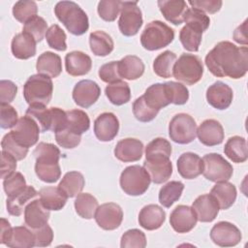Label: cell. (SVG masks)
<instances>
[{
    "instance_id": "cell-1",
    "label": "cell",
    "mask_w": 248,
    "mask_h": 248,
    "mask_svg": "<svg viewBox=\"0 0 248 248\" xmlns=\"http://www.w3.org/2000/svg\"><path fill=\"white\" fill-rule=\"evenodd\" d=\"M209 72L218 78H240L248 70L247 46H236L229 41L218 43L205 56Z\"/></svg>"
},
{
    "instance_id": "cell-2",
    "label": "cell",
    "mask_w": 248,
    "mask_h": 248,
    "mask_svg": "<svg viewBox=\"0 0 248 248\" xmlns=\"http://www.w3.org/2000/svg\"><path fill=\"white\" fill-rule=\"evenodd\" d=\"M33 155L36 159L35 172L39 179L46 183H54L61 176L59 166L60 150L52 143L40 142Z\"/></svg>"
},
{
    "instance_id": "cell-3",
    "label": "cell",
    "mask_w": 248,
    "mask_h": 248,
    "mask_svg": "<svg viewBox=\"0 0 248 248\" xmlns=\"http://www.w3.org/2000/svg\"><path fill=\"white\" fill-rule=\"evenodd\" d=\"M54 14L67 30L76 36L84 34L89 28L85 12L73 1H60L54 7Z\"/></svg>"
},
{
    "instance_id": "cell-4",
    "label": "cell",
    "mask_w": 248,
    "mask_h": 248,
    "mask_svg": "<svg viewBox=\"0 0 248 248\" xmlns=\"http://www.w3.org/2000/svg\"><path fill=\"white\" fill-rule=\"evenodd\" d=\"M26 115L32 117L39 125L41 132L52 131L54 133L64 129L67 124V113L60 108L32 105L26 110Z\"/></svg>"
},
{
    "instance_id": "cell-5",
    "label": "cell",
    "mask_w": 248,
    "mask_h": 248,
    "mask_svg": "<svg viewBox=\"0 0 248 248\" xmlns=\"http://www.w3.org/2000/svg\"><path fill=\"white\" fill-rule=\"evenodd\" d=\"M53 83L49 77L33 75L29 77L23 85V97L29 106H46L51 100Z\"/></svg>"
},
{
    "instance_id": "cell-6",
    "label": "cell",
    "mask_w": 248,
    "mask_h": 248,
    "mask_svg": "<svg viewBox=\"0 0 248 248\" xmlns=\"http://www.w3.org/2000/svg\"><path fill=\"white\" fill-rule=\"evenodd\" d=\"M174 39V31L160 20H153L145 26L140 35V44L147 50H157L169 46Z\"/></svg>"
},
{
    "instance_id": "cell-7",
    "label": "cell",
    "mask_w": 248,
    "mask_h": 248,
    "mask_svg": "<svg viewBox=\"0 0 248 248\" xmlns=\"http://www.w3.org/2000/svg\"><path fill=\"white\" fill-rule=\"evenodd\" d=\"M151 182L147 170L139 165L129 166L120 174V187L129 196H140L144 194Z\"/></svg>"
},
{
    "instance_id": "cell-8",
    "label": "cell",
    "mask_w": 248,
    "mask_h": 248,
    "mask_svg": "<svg viewBox=\"0 0 248 248\" xmlns=\"http://www.w3.org/2000/svg\"><path fill=\"white\" fill-rule=\"evenodd\" d=\"M202 74V61L197 55L189 53H182L175 61L172 69L174 78L187 85H193L200 81Z\"/></svg>"
},
{
    "instance_id": "cell-9",
    "label": "cell",
    "mask_w": 248,
    "mask_h": 248,
    "mask_svg": "<svg viewBox=\"0 0 248 248\" xmlns=\"http://www.w3.org/2000/svg\"><path fill=\"white\" fill-rule=\"evenodd\" d=\"M203 176L212 182L228 181L233 173L232 166L218 153H209L202 157Z\"/></svg>"
},
{
    "instance_id": "cell-10",
    "label": "cell",
    "mask_w": 248,
    "mask_h": 248,
    "mask_svg": "<svg viewBox=\"0 0 248 248\" xmlns=\"http://www.w3.org/2000/svg\"><path fill=\"white\" fill-rule=\"evenodd\" d=\"M169 136L171 140L179 144L192 142L197 136L195 119L187 113L175 114L169 124Z\"/></svg>"
},
{
    "instance_id": "cell-11",
    "label": "cell",
    "mask_w": 248,
    "mask_h": 248,
    "mask_svg": "<svg viewBox=\"0 0 248 248\" xmlns=\"http://www.w3.org/2000/svg\"><path fill=\"white\" fill-rule=\"evenodd\" d=\"M142 14L138 2H121L118 27L126 37L135 36L142 25Z\"/></svg>"
},
{
    "instance_id": "cell-12",
    "label": "cell",
    "mask_w": 248,
    "mask_h": 248,
    "mask_svg": "<svg viewBox=\"0 0 248 248\" xmlns=\"http://www.w3.org/2000/svg\"><path fill=\"white\" fill-rule=\"evenodd\" d=\"M143 168L147 170L151 181L155 184L166 182L172 173V165L170 160V156L165 154L145 156Z\"/></svg>"
},
{
    "instance_id": "cell-13",
    "label": "cell",
    "mask_w": 248,
    "mask_h": 248,
    "mask_svg": "<svg viewBox=\"0 0 248 248\" xmlns=\"http://www.w3.org/2000/svg\"><path fill=\"white\" fill-rule=\"evenodd\" d=\"M41 130L38 123L30 116L25 115L18 119L11 131L14 139L24 147H31L37 143Z\"/></svg>"
},
{
    "instance_id": "cell-14",
    "label": "cell",
    "mask_w": 248,
    "mask_h": 248,
    "mask_svg": "<svg viewBox=\"0 0 248 248\" xmlns=\"http://www.w3.org/2000/svg\"><path fill=\"white\" fill-rule=\"evenodd\" d=\"M210 238L218 246L232 247L240 242L242 234L239 229L232 223L221 221L212 227Z\"/></svg>"
},
{
    "instance_id": "cell-15",
    "label": "cell",
    "mask_w": 248,
    "mask_h": 248,
    "mask_svg": "<svg viewBox=\"0 0 248 248\" xmlns=\"http://www.w3.org/2000/svg\"><path fill=\"white\" fill-rule=\"evenodd\" d=\"M94 218L101 229L113 231L121 225L123 220V211L117 203L107 202L98 206Z\"/></svg>"
},
{
    "instance_id": "cell-16",
    "label": "cell",
    "mask_w": 248,
    "mask_h": 248,
    "mask_svg": "<svg viewBox=\"0 0 248 248\" xmlns=\"http://www.w3.org/2000/svg\"><path fill=\"white\" fill-rule=\"evenodd\" d=\"M100 95V86L97 82L90 79L78 81L73 89V100L78 106L84 108H87L95 104Z\"/></svg>"
},
{
    "instance_id": "cell-17",
    "label": "cell",
    "mask_w": 248,
    "mask_h": 248,
    "mask_svg": "<svg viewBox=\"0 0 248 248\" xmlns=\"http://www.w3.org/2000/svg\"><path fill=\"white\" fill-rule=\"evenodd\" d=\"M198 221L193 207L188 205H177L170 213V224L171 228L179 233L189 232L194 229Z\"/></svg>"
},
{
    "instance_id": "cell-18",
    "label": "cell",
    "mask_w": 248,
    "mask_h": 248,
    "mask_svg": "<svg viewBox=\"0 0 248 248\" xmlns=\"http://www.w3.org/2000/svg\"><path fill=\"white\" fill-rule=\"evenodd\" d=\"M119 121L112 112H104L94 121V134L101 141H110L118 134Z\"/></svg>"
},
{
    "instance_id": "cell-19",
    "label": "cell",
    "mask_w": 248,
    "mask_h": 248,
    "mask_svg": "<svg viewBox=\"0 0 248 248\" xmlns=\"http://www.w3.org/2000/svg\"><path fill=\"white\" fill-rule=\"evenodd\" d=\"M232 89L222 81H216L206 90L207 103L216 109H226L232 104Z\"/></svg>"
},
{
    "instance_id": "cell-20",
    "label": "cell",
    "mask_w": 248,
    "mask_h": 248,
    "mask_svg": "<svg viewBox=\"0 0 248 248\" xmlns=\"http://www.w3.org/2000/svg\"><path fill=\"white\" fill-rule=\"evenodd\" d=\"M197 218L200 222H212L218 215L220 207L216 199L211 194H204L199 196L192 204Z\"/></svg>"
},
{
    "instance_id": "cell-21",
    "label": "cell",
    "mask_w": 248,
    "mask_h": 248,
    "mask_svg": "<svg viewBox=\"0 0 248 248\" xmlns=\"http://www.w3.org/2000/svg\"><path fill=\"white\" fill-rule=\"evenodd\" d=\"M143 153V143L134 138L119 140L114 148V156L121 162L129 163L139 161Z\"/></svg>"
},
{
    "instance_id": "cell-22",
    "label": "cell",
    "mask_w": 248,
    "mask_h": 248,
    "mask_svg": "<svg viewBox=\"0 0 248 248\" xmlns=\"http://www.w3.org/2000/svg\"><path fill=\"white\" fill-rule=\"evenodd\" d=\"M200 141L206 146H214L222 143L224 129L221 123L215 119H206L197 129Z\"/></svg>"
},
{
    "instance_id": "cell-23",
    "label": "cell",
    "mask_w": 248,
    "mask_h": 248,
    "mask_svg": "<svg viewBox=\"0 0 248 248\" xmlns=\"http://www.w3.org/2000/svg\"><path fill=\"white\" fill-rule=\"evenodd\" d=\"M50 213L42 203L41 200H34L26 204L24 208L25 225L32 230L39 229L47 224Z\"/></svg>"
},
{
    "instance_id": "cell-24",
    "label": "cell",
    "mask_w": 248,
    "mask_h": 248,
    "mask_svg": "<svg viewBox=\"0 0 248 248\" xmlns=\"http://www.w3.org/2000/svg\"><path fill=\"white\" fill-rule=\"evenodd\" d=\"M92 67V60L86 53L74 50L65 56V68L69 75L79 77L88 74Z\"/></svg>"
},
{
    "instance_id": "cell-25",
    "label": "cell",
    "mask_w": 248,
    "mask_h": 248,
    "mask_svg": "<svg viewBox=\"0 0 248 248\" xmlns=\"http://www.w3.org/2000/svg\"><path fill=\"white\" fill-rule=\"evenodd\" d=\"M177 170L185 179L197 178L202 171L201 157L193 152L182 153L177 159Z\"/></svg>"
},
{
    "instance_id": "cell-26",
    "label": "cell",
    "mask_w": 248,
    "mask_h": 248,
    "mask_svg": "<svg viewBox=\"0 0 248 248\" xmlns=\"http://www.w3.org/2000/svg\"><path fill=\"white\" fill-rule=\"evenodd\" d=\"M165 220L166 212L157 204H147L143 206L139 214L140 225L147 231H154L161 228Z\"/></svg>"
},
{
    "instance_id": "cell-27",
    "label": "cell",
    "mask_w": 248,
    "mask_h": 248,
    "mask_svg": "<svg viewBox=\"0 0 248 248\" xmlns=\"http://www.w3.org/2000/svg\"><path fill=\"white\" fill-rule=\"evenodd\" d=\"M36 41L29 34L18 33L12 40V53L17 59H29L36 54Z\"/></svg>"
},
{
    "instance_id": "cell-28",
    "label": "cell",
    "mask_w": 248,
    "mask_h": 248,
    "mask_svg": "<svg viewBox=\"0 0 248 248\" xmlns=\"http://www.w3.org/2000/svg\"><path fill=\"white\" fill-rule=\"evenodd\" d=\"M158 7L164 17L174 25L184 21V15L188 9L187 3L183 0H160Z\"/></svg>"
},
{
    "instance_id": "cell-29",
    "label": "cell",
    "mask_w": 248,
    "mask_h": 248,
    "mask_svg": "<svg viewBox=\"0 0 248 248\" xmlns=\"http://www.w3.org/2000/svg\"><path fill=\"white\" fill-rule=\"evenodd\" d=\"M36 70L40 75L47 76L50 78H57L62 72L61 57L54 52L46 51L38 57Z\"/></svg>"
},
{
    "instance_id": "cell-30",
    "label": "cell",
    "mask_w": 248,
    "mask_h": 248,
    "mask_svg": "<svg viewBox=\"0 0 248 248\" xmlns=\"http://www.w3.org/2000/svg\"><path fill=\"white\" fill-rule=\"evenodd\" d=\"M38 195L39 192H37L33 186H26L20 192L8 197L6 202L8 212L13 216L21 215L28 202Z\"/></svg>"
},
{
    "instance_id": "cell-31",
    "label": "cell",
    "mask_w": 248,
    "mask_h": 248,
    "mask_svg": "<svg viewBox=\"0 0 248 248\" xmlns=\"http://www.w3.org/2000/svg\"><path fill=\"white\" fill-rule=\"evenodd\" d=\"M142 97L145 103L157 111L170 104L165 83H155L150 85L145 90Z\"/></svg>"
},
{
    "instance_id": "cell-32",
    "label": "cell",
    "mask_w": 248,
    "mask_h": 248,
    "mask_svg": "<svg viewBox=\"0 0 248 248\" xmlns=\"http://www.w3.org/2000/svg\"><path fill=\"white\" fill-rule=\"evenodd\" d=\"M210 194L216 199L220 209L230 208L236 200V188L228 181L217 182L211 189Z\"/></svg>"
},
{
    "instance_id": "cell-33",
    "label": "cell",
    "mask_w": 248,
    "mask_h": 248,
    "mask_svg": "<svg viewBox=\"0 0 248 248\" xmlns=\"http://www.w3.org/2000/svg\"><path fill=\"white\" fill-rule=\"evenodd\" d=\"M119 74L121 78L135 80L140 78L144 73L142 60L136 55H127L118 61Z\"/></svg>"
},
{
    "instance_id": "cell-34",
    "label": "cell",
    "mask_w": 248,
    "mask_h": 248,
    "mask_svg": "<svg viewBox=\"0 0 248 248\" xmlns=\"http://www.w3.org/2000/svg\"><path fill=\"white\" fill-rule=\"evenodd\" d=\"M39 196L44 206L48 210L62 209L68 200V197L59 189V187H45L39 191Z\"/></svg>"
},
{
    "instance_id": "cell-35",
    "label": "cell",
    "mask_w": 248,
    "mask_h": 248,
    "mask_svg": "<svg viewBox=\"0 0 248 248\" xmlns=\"http://www.w3.org/2000/svg\"><path fill=\"white\" fill-rule=\"evenodd\" d=\"M225 155L233 163H243L248 158L247 141L243 137H231L224 147Z\"/></svg>"
},
{
    "instance_id": "cell-36",
    "label": "cell",
    "mask_w": 248,
    "mask_h": 248,
    "mask_svg": "<svg viewBox=\"0 0 248 248\" xmlns=\"http://www.w3.org/2000/svg\"><path fill=\"white\" fill-rule=\"evenodd\" d=\"M90 49L96 56H107L114 47L111 37L105 31L97 30L89 35Z\"/></svg>"
},
{
    "instance_id": "cell-37",
    "label": "cell",
    "mask_w": 248,
    "mask_h": 248,
    "mask_svg": "<svg viewBox=\"0 0 248 248\" xmlns=\"http://www.w3.org/2000/svg\"><path fill=\"white\" fill-rule=\"evenodd\" d=\"M84 184L85 180L80 172L69 171L65 173L58 187L68 198H74L82 191Z\"/></svg>"
},
{
    "instance_id": "cell-38",
    "label": "cell",
    "mask_w": 248,
    "mask_h": 248,
    "mask_svg": "<svg viewBox=\"0 0 248 248\" xmlns=\"http://www.w3.org/2000/svg\"><path fill=\"white\" fill-rule=\"evenodd\" d=\"M108 101L115 106H122L131 99V90L129 84L123 80L108 83L105 89Z\"/></svg>"
},
{
    "instance_id": "cell-39",
    "label": "cell",
    "mask_w": 248,
    "mask_h": 248,
    "mask_svg": "<svg viewBox=\"0 0 248 248\" xmlns=\"http://www.w3.org/2000/svg\"><path fill=\"white\" fill-rule=\"evenodd\" d=\"M8 247L13 248H31L35 246V236L33 231H30L24 226L13 228L11 236L7 243Z\"/></svg>"
},
{
    "instance_id": "cell-40",
    "label": "cell",
    "mask_w": 248,
    "mask_h": 248,
    "mask_svg": "<svg viewBox=\"0 0 248 248\" xmlns=\"http://www.w3.org/2000/svg\"><path fill=\"white\" fill-rule=\"evenodd\" d=\"M74 205L78 215L88 220L94 218L95 212L99 206L97 199L89 193H79L75 200Z\"/></svg>"
},
{
    "instance_id": "cell-41",
    "label": "cell",
    "mask_w": 248,
    "mask_h": 248,
    "mask_svg": "<svg viewBox=\"0 0 248 248\" xmlns=\"http://www.w3.org/2000/svg\"><path fill=\"white\" fill-rule=\"evenodd\" d=\"M67 124L66 128L71 132L81 136L88 131L90 127V119L87 113L81 109L67 110Z\"/></svg>"
},
{
    "instance_id": "cell-42",
    "label": "cell",
    "mask_w": 248,
    "mask_h": 248,
    "mask_svg": "<svg viewBox=\"0 0 248 248\" xmlns=\"http://www.w3.org/2000/svg\"><path fill=\"white\" fill-rule=\"evenodd\" d=\"M184 184L180 181H170L159 191V202L164 207H170L181 197Z\"/></svg>"
},
{
    "instance_id": "cell-43",
    "label": "cell",
    "mask_w": 248,
    "mask_h": 248,
    "mask_svg": "<svg viewBox=\"0 0 248 248\" xmlns=\"http://www.w3.org/2000/svg\"><path fill=\"white\" fill-rule=\"evenodd\" d=\"M175 61V53L170 50H166L155 58L153 62V71L158 77L169 78L172 76V69Z\"/></svg>"
},
{
    "instance_id": "cell-44",
    "label": "cell",
    "mask_w": 248,
    "mask_h": 248,
    "mask_svg": "<svg viewBox=\"0 0 248 248\" xmlns=\"http://www.w3.org/2000/svg\"><path fill=\"white\" fill-rule=\"evenodd\" d=\"M202 31L199 28L186 24L179 33V40L183 47L188 51H198L202 43Z\"/></svg>"
},
{
    "instance_id": "cell-45",
    "label": "cell",
    "mask_w": 248,
    "mask_h": 248,
    "mask_svg": "<svg viewBox=\"0 0 248 248\" xmlns=\"http://www.w3.org/2000/svg\"><path fill=\"white\" fill-rule=\"evenodd\" d=\"M37 12H38V7L34 1H29V0L17 1L15 3L13 7L14 17L21 23H26L30 18L36 16Z\"/></svg>"
},
{
    "instance_id": "cell-46",
    "label": "cell",
    "mask_w": 248,
    "mask_h": 248,
    "mask_svg": "<svg viewBox=\"0 0 248 248\" xmlns=\"http://www.w3.org/2000/svg\"><path fill=\"white\" fill-rule=\"evenodd\" d=\"M46 31L47 23L43 17L39 16H33L26 23H24L22 30V32L29 34L36 41V43L41 42L44 37H46Z\"/></svg>"
},
{
    "instance_id": "cell-47",
    "label": "cell",
    "mask_w": 248,
    "mask_h": 248,
    "mask_svg": "<svg viewBox=\"0 0 248 248\" xmlns=\"http://www.w3.org/2000/svg\"><path fill=\"white\" fill-rule=\"evenodd\" d=\"M184 21L186 24L194 26L204 32L210 24V18L206 14L196 8H188L184 15Z\"/></svg>"
},
{
    "instance_id": "cell-48",
    "label": "cell",
    "mask_w": 248,
    "mask_h": 248,
    "mask_svg": "<svg viewBox=\"0 0 248 248\" xmlns=\"http://www.w3.org/2000/svg\"><path fill=\"white\" fill-rule=\"evenodd\" d=\"M66 34L64 30L57 24L51 25L46 34V40L47 45L56 50L64 51L67 48Z\"/></svg>"
},
{
    "instance_id": "cell-49",
    "label": "cell",
    "mask_w": 248,
    "mask_h": 248,
    "mask_svg": "<svg viewBox=\"0 0 248 248\" xmlns=\"http://www.w3.org/2000/svg\"><path fill=\"white\" fill-rule=\"evenodd\" d=\"M165 85L170 100V104L179 106L187 103L189 99V90L184 84L175 81H168L165 82Z\"/></svg>"
},
{
    "instance_id": "cell-50",
    "label": "cell",
    "mask_w": 248,
    "mask_h": 248,
    "mask_svg": "<svg viewBox=\"0 0 248 248\" xmlns=\"http://www.w3.org/2000/svg\"><path fill=\"white\" fill-rule=\"evenodd\" d=\"M121 248H144L146 237L144 232L139 229H131L123 233L120 241Z\"/></svg>"
},
{
    "instance_id": "cell-51",
    "label": "cell",
    "mask_w": 248,
    "mask_h": 248,
    "mask_svg": "<svg viewBox=\"0 0 248 248\" xmlns=\"http://www.w3.org/2000/svg\"><path fill=\"white\" fill-rule=\"evenodd\" d=\"M121 2L118 0H102L98 3V14L105 21H114L121 10Z\"/></svg>"
},
{
    "instance_id": "cell-52",
    "label": "cell",
    "mask_w": 248,
    "mask_h": 248,
    "mask_svg": "<svg viewBox=\"0 0 248 248\" xmlns=\"http://www.w3.org/2000/svg\"><path fill=\"white\" fill-rule=\"evenodd\" d=\"M2 150L13 155L17 161L22 160L28 153V148L20 145L13 137L12 133H8L4 136L1 141Z\"/></svg>"
},
{
    "instance_id": "cell-53",
    "label": "cell",
    "mask_w": 248,
    "mask_h": 248,
    "mask_svg": "<svg viewBox=\"0 0 248 248\" xmlns=\"http://www.w3.org/2000/svg\"><path fill=\"white\" fill-rule=\"evenodd\" d=\"M159 111L151 108L144 101L143 97L140 96L136 99L133 103V113L135 117L140 122H149L153 120Z\"/></svg>"
},
{
    "instance_id": "cell-54",
    "label": "cell",
    "mask_w": 248,
    "mask_h": 248,
    "mask_svg": "<svg viewBox=\"0 0 248 248\" xmlns=\"http://www.w3.org/2000/svg\"><path fill=\"white\" fill-rule=\"evenodd\" d=\"M26 181L22 173L15 171L3 180V188L8 197L13 196L26 187Z\"/></svg>"
},
{
    "instance_id": "cell-55",
    "label": "cell",
    "mask_w": 248,
    "mask_h": 248,
    "mask_svg": "<svg viewBox=\"0 0 248 248\" xmlns=\"http://www.w3.org/2000/svg\"><path fill=\"white\" fill-rule=\"evenodd\" d=\"M55 140L61 147H64L66 149H72L77 147L80 143L81 136L71 132L65 127L64 129L55 133Z\"/></svg>"
},
{
    "instance_id": "cell-56",
    "label": "cell",
    "mask_w": 248,
    "mask_h": 248,
    "mask_svg": "<svg viewBox=\"0 0 248 248\" xmlns=\"http://www.w3.org/2000/svg\"><path fill=\"white\" fill-rule=\"evenodd\" d=\"M100 78L107 83H112L118 80H121V76L119 74L118 61H111L104 64L99 69L98 73Z\"/></svg>"
},
{
    "instance_id": "cell-57",
    "label": "cell",
    "mask_w": 248,
    "mask_h": 248,
    "mask_svg": "<svg viewBox=\"0 0 248 248\" xmlns=\"http://www.w3.org/2000/svg\"><path fill=\"white\" fill-rule=\"evenodd\" d=\"M0 125L2 129H8V128H14L16 124L17 123V112L15 109L14 107H12L10 104L1 103L0 104Z\"/></svg>"
},
{
    "instance_id": "cell-58",
    "label": "cell",
    "mask_w": 248,
    "mask_h": 248,
    "mask_svg": "<svg viewBox=\"0 0 248 248\" xmlns=\"http://www.w3.org/2000/svg\"><path fill=\"white\" fill-rule=\"evenodd\" d=\"M153 154H165L170 157L171 145L164 138H156L152 140L145 147V156Z\"/></svg>"
},
{
    "instance_id": "cell-59",
    "label": "cell",
    "mask_w": 248,
    "mask_h": 248,
    "mask_svg": "<svg viewBox=\"0 0 248 248\" xmlns=\"http://www.w3.org/2000/svg\"><path fill=\"white\" fill-rule=\"evenodd\" d=\"M33 233L35 236V246L37 247L49 246L53 240L52 229L47 224L33 230Z\"/></svg>"
},
{
    "instance_id": "cell-60",
    "label": "cell",
    "mask_w": 248,
    "mask_h": 248,
    "mask_svg": "<svg viewBox=\"0 0 248 248\" xmlns=\"http://www.w3.org/2000/svg\"><path fill=\"white\" fill-rule=\"evenodd\" d=\"M193 8L199 9L202 12L215 14L220 11L222 7L221 0H190L188 2Z\"/></svg>"
},
{
    "instance_id": "cell-61",
    "label": "cell",
    "mask_w": 248,
    "mask_h": 248,
    "mask_svg": "<svg viewBox=\"0 0 248 248\" xmlns=\"http://www.w3.org/2000/svg\"><path fill=\"white\" fill-rule=\"evenodd\" d=\"M17 92V86L11 80L3 79L0 81V101L1 103H11Z\"/></svg>"
},
{
    "instance_id": "cell-62",
    "label": "cell",
    "mask_w": 248,
    "mask_h": 248,
    "mask_svg": "<svg viewBox=\"0 0 248 248\" xmlns=\"http://www.w3.org/2000/svg\"><path fill=\"white\" fill-rule=\"evenodd\" d=\"M16 159L10 153L2 150L1 155V178L5 179L7 176L15 172L16 169Z\"/></svg>"
},
{
    "instance_id": "cell-63",
    "label": "cell",
    "mask_w": 248,
    "mask_h": 248,
    "mask_svg": "<svg viewBox=\"0 0 248 248\" xmlns=\"http://www.w3.org/2000/svg\"><path fill=\"white\" fill-rule=\"evenodd\" d=\"M12 231H13V228L11 227V224L9 223V221L6 220L5 218H1V223H0V243L1 244L7 243V241L11 236Z\"/></svg>"
},
{
    "instance_id": "cell-64",
    "label": "cell",
    "mask_w": 248,
    "mask_h": 248,
    "mask_svg": "<svg viewBox=\"0 0 248 248\" xmlns=\"http://www.w3.org/2000/svg\"><path fill=\"white\" fill-rule=\"evenodd\" d=\"M246 23L245 20L241 25H239L233 33V40L238 44L247 45V38H246Z\"/></svg>"
}]
</instances>
